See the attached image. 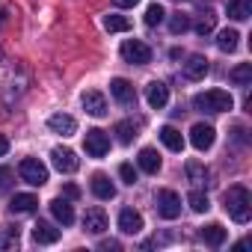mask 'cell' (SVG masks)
I'll use <instances>...</instances> for the list:
<instances>
[{"label":"cell","mask_w":252,"mask_h":252,"mask_svg":"<svg viewBox=\"0 0 252 252\" xmlns=\"http://www.w3.org/2000/svg\"><path fill=\"white\" fill-rule=\"evenodd\" d=\"M122 60L131 63V65H149L152 63V48L140 39H128L122 45Z\"/></svg>","instance_id":"obj_4"},{"label":"cell","mask_w":252,"mask_h":252,"mask_svg":"<svg viewBox=\"0 0 252 252\" xmlns=\"http://www.w3.org/2000/svg\"><path fill=\"white\" fill-rule=\"evenodd\" d=\"M187 205L196 211V214H202V211H208L211 205H208V196L202 193V190H190V196H187Z\"/></svg>","instance_id":"obj_29"},{"label":"cell","mask_w":252,"mask_h":252,"mask_svg":"<svg viewBox=\"0 0 252 252\" xmlns=\"http://www.w3.org/2000/svg\"><path fill=\"white\" fill-rule=\"evenodd\" d=\"M193 107L199 113H228L234 107V98L225 89H208V92H199L193 98Z\"/></svg>","instance_id":"obj_2"},{"label":"cell","mask_w":252,"mask_h":252,"mask_svg":"<svg viewBox=\"0 0 252 252\" xmlns=\"http://www.w3.org/2000/svg\"><path fill=\"white\" fill-rule=\"evenodd\" d=\"M80 104H83V110H86L89 116H95V119L107 116V98H104L98 89H89V92H83Z\"/></svg>","instance_id":"obj_9"},{"label":"cell","mask_w":252,"mask_h":252,"mask_svg":"<svg viewBox=\"0 0 252 252\" xmlns=\"http://www.w3.org/2000/svg\"><path fill=\"white\" fill-rule=\"evenodd\" d=\"M214 24H217V15H214V12H205V15L199 18V24H196V33H199V36H208V33L214 30Z\"/></svg>","instance_id":"obj_31"},{"label":"cell","mask_w":252,"mask_h":252,"mask_svg":"<svg viewBox=\"0 0 252 252\" xmlns=\"http://www.w3.org/2000/svg\"><path fill=\"white\" fill-rule=\"evenodd\" d=\"M225 237H228V231H225L220 222H211V225H205V228H202V240H205L208 246H222V243H225Z\"/></svg>","instance_id":"obj_20"},{"label":"cell","mask_w":252,"mask_h":252,"mask_svg":"<svg viewBox=\"0 0 252 252\" xmlns=\"http://www.w3.org/2000/svg\"><path fill=\"white\" fill-rule=\"evenodd\" d=\"M51 214H54L63 225H71V222H74V208H71V202H68V199H63V196L51 202Z\"/></svg>","instance_id":"obj_17"},{"label":"cell","mask_w":252,"mask_h":252,"mask_svg":"<svg viewBox=\"0 0 252 252\" xmlns=\"http://www.w3.org/2000/svg\"><path fill=\"white\" fill-rule=\"evenodd\" d=\"M160 140H163V146L169 152H181L184 149V137H181L178 128H172V125H163V128H160Z\"/></svg>","instance_id":"obj_19"},{"label":"cell","mask_w":252,"mask_h":252,"mask_svg":"<svg viewBox=\"0 0 252 252\" xmlns=\"http://www.w3.org/2000/svg\"><path fill=\"white\" fill-rule=\"evenodd\" d=\"M222 205H225V211H228V217L234 222H240V225L249 222V217H252V196H249V190L243 184L228 187L225 196H222Z\"/></svg>","instance_id":"obj_1"},{"label":"cell","mask_w":252,"mask_h":252,"mask_svg":"<svg viewBox=\"0 0 252 252\" xmlns=\"http://www.w3.org/2000/svg\"><path fill=\"white\" fill-rule=\"evenodd\" d=\"M119 228H122L125 234H137V231H143V217H140V211L125 208V211L119 214Z\"/></svg>","instance_id":"obj_13"},{"label":"cell","mask_w":252,"mask_h":252,"mask_svg":"<svg viewBox=\"0 0 252 252\" xmlns=\"http://www.w3.org/2000/svg\"><path fill=\"white\" fill-rule=\"evenodd\" d=\"M36 205H39V199H36L33 193H18V196H12V202H9V208H12L15 214H30V211H36Z\"/></svg>","instance_id":"obj_22"},{"label":"cell","mask_w":252,"mask_h":252,"mask_svg":"<svg viewBox=\"0 0 252 252\" xmlns=\"http://www.w3.org/2000/svg\"><path fill=\"white\" fill-rule=\"evenodd\" d=\"M104 27L110 33H128L131 30V18H125V15H107L104 18Z\"/></svg>","instance_id":"obj_27"},{"label":"cell","mask_w":252,"mask_h":252,"mask_svg":"<svg viewBox=\"0 0 252 252\" xmlns=\"http://www.w3.org/2000/svg\"><path fill=\"white\" fill-rule=\"evenodd\" d=\"M116 137H119V143H122V146H131V143L137 140V125H134L131 119L119 122V125H116Z\"/></svg>","instance_id":"obj_24"},{"label":"cell","mask_w":252,"mask_h":252,"mask_svg":"<svg viewBox=\"0 0 252 252\" xmlns=\"http://www.w3.org/2000/svg\"><path fill=\"white\" fill-rule=\"evenodd\" d=\"M228 77H231V83H237V86H249V83H252V63H240V65H234Z\"/></svg>","instance_id":"obj_26"},{"label":"cell","mask_w":252,"mask_h":252,"mask_svg":"<svg viewBox=\"0 0 252 252\" xmlns=\"http://www.w3.org/2000/svg\"><path fill=\"white\" fill-rule=\"evenodd\" d=\"M155 205H158V214L163 220H175L181 214V196L175 190H158L155 196Z\"/></svg>","instance_id":"obj_5"},{"label":"cell","mask_w":252,"mask_h":252,"mask_svg":"<svg viewBox=\"0 0 252 252\" xmlns=\"http://www.w3.org/2000/svg\"><path fill=\"white\" fill-rule=\"evenodd\" d=\"M51 160H54V166L60 169V172H74L77 166H80V160H77V155L71 152V149H63V146H57L54 152H51Z\"/></svg>","instance_id":"obj_10"},{"label":"cell","mask_w":252,"mask_h":252,"mask_svg":"<svg viewBox=\"0 0 252 252\" xmlns=\"http://www.w3.org/2000/svg\"><path fill=\"white\" fill-rule=\"evenodd\" d=\"M77 196H80V190L74 184H65V199H77Z\"/></svg>","instance_id":"obj_36"},{"label":"cell","mask_w":252,"mask_h":252,"mask_svg":"<svg viewBox=\"0 0 252 252\" xmlns=\"http://www.w3.org/2000/svg\"><path fill=\"white\" fill-rule=\"evenodd\" d=\"M252 15V0H228V18L246 21Z\"/></svg>","instance_id":"obj_23"},{"label":"cell","mask_w":252,"mask_h":252,"mask_svg":"<svg viewBox=\"0 0 252 252\" xmlns=\"http://www.w3.org/2000/svg\"><path fill=\"white\" fill-rule=\"evenodd\" d=\"M169 30H172L175 36H181V33H187V30H190V18H187V15H175V18L169 21Z\"/></svg>","instance_id":"obj_32"},{"label":"cell","mask_w":252,"mask_h":252,"mask_svg":"<svg viewBox=\"0 0 252 252\" xmlns=\"http://www.w3.org/2000/svg\"><path fill=\"white\" fill-rule=\"evenodd\" d=\"M83 228H86L89 234H101V231L107 228V214H104L101 208H89V211L83 214Z\"/></svg>","instance_id":"obj_15"},{"label":"cell","mask_w":252,"mask_h":252,"mask_svg":"<svg viewBox=\"0 0 252 252\" xmlns=\"http://www.w3.org/2000/svg\"><path fill=\"white\" fill-rule=\"evenodd\" d=\"M98 246H101L104 252H110V249H119V240H101Z\"/></svg>","instance_id":"obj_37"},{"label":"cell","mask_w":252,"mask_h":252,"mask_svg":"<svg viewBox=\"0 0 252 252\" xmlns=\"http://www.w3.org/2000/svg\"><path fill=\"white\" fill-rule=\"evenodd\" d=\"M187 178H190L193 184H205V181H208V169H205L199 160H190V163H187Z\"/></svg>","instance_id":"obj_28"},{"label":"cell","mask_w":252,"mask_h":252,"mask_svg":"<svg viewBox=\"0 0 252 252\" xmlns=\"http://www.w3.org/2000/svg\"><path fill=\"white\" fill-rule=\"evenodd\" d=\"M110 95H113L122 107H134V104H137V89H134L131 80H125V77L110 80Z\"/></svg>","instance_id":"obj_7"},{"label":"cell","mask_w":252,"mask_h":252,"mask_svg":"<svg viewBox=\"0 0 252 252\" xmlns=\"http://www.w3.org/2000/svg\"><path fill=\"white\" fill-rule=\"evenodd\" d=\"M146 101H149L155 110H163V107L169 104V86L160 83V80H152V83L146 86Z\"/></svg>","instance_id":"obj_11"},{"label":"cell","mask_w":252,"mask_h":252,"mask_svg":"<svg viewBox=\"0 0 252 252\" xmlns=\"http://www.w3.org/2000/svg\"><path fill=\"white\" fill-rule=\"evenodd\" d=\"M6 152H9V140H6V137H3V134H0V158H3V155H6Z\"/></svg>","instance_id":"obj_38"},{"label":"cell","mask_w":252,"mask_h":252,"mask_svg":"<svg viewBox=\"0 0 252 252\" xmlns=\"http://www.w3.org/2000/svg\"><path fill=\"white\" fill-rule=\"evenodd\" d=\"M3 15H6V12H3V9H0V24H3Z\"/></svg>","instance_id":"obj_39"},{"label":"cell","mask_w":252,"mask_h":252,"mask_svg":"<svg viewBox=\"0 0 252 252\" xmlns=\"http://www.w3.org/2000/svg\"><path fill=\"white\" fill-rule=\"evenodd\" d=\"M137 160H140V169H143V172L158 175V169H160V155H158L155 149H143Z\"/></svg>","instance_id":"obj_21"},{"label":"cell","mask_w":252,"mask_h":252,"mask_svg":"<svg viewBox=\"0 0 252 252\" xmlns=\"http://www.w3.org/2000/svg\"><path fill=\"white\" fill-rule=\"evenodd\" d=\"M92 193H95L98 199H113V196H116V184H113L104 172H95V175H92Z\"/></svg>","instance_id":"obj_16"},{"label":"cell","mask_w":252,"mask_h":252,"mask_svg":"<svg viewBox=\"0 0 252 252\" xmlns=\"http://www.w3.org/2000/svg\"><path fill=\"white\" fill-rule=\"evenodd\" d=\"M205 74H208V60H205L202 54H193V57L184 63V77H187V80H205Z\"/></svg>","instance_id":"obj_14"},{"label":"cell","mask_w":252,"mask_h":252,"mask_svg":"<svg viewBox=\"0 0 252 252\" xmlns=\"http://www.w3.org/2000/svg\"><path fill=\"white\" fill-rule=\"evenodd\" d=\"M113 3L119 6V9H131V6H137L140 0H113Z\"/></svg>","instance_id":"obj_35"},{"label":"cell","mask_w":252,"mask_h":252,"mask_svg":"<svg viewBox=\"0 0 252 252\" xmlns=\"http://www.w3.org/2000/svg\"><path fill=\"white\" fill-rule=\"evenodd\" d=\"M33 240H36V243H57V240H60V228H54L51 222L39 220V222L33 225Z\"/></svg>","instance_id":"obj_18"},{"label":"cell","mask_w":252,"mask_h":252,"mask_svg":"<svg viewBox=\"0 0 252 252\" xmlns=\"http://www.w3.org/2000/svg\"><path fill=\"white\" fill-rule=\"evenodd\" d=\"M83 149H86L89 158H104V155L110 152V137H107L104 131L92 128V131H86V137H83Z\"/></svg>","instance_id":"obj_6"},{"label":"cell","mask_w":252,"mask_h":252,"mask_svg":"<svg viewBox=\"0 0 252 252\" xmlns=\"http://www.w3.org/2000/svg\"><path fill=\"white\" fill-rule=\"evenodd\" d=\"M237 30H220V36H217V48L222 51V54H234L237 51Z\"/></svg>","instance_id":"obj_25"},{"label":"cell","mask_w":252,"mask_h":252,"mask_svg":"<svg viewBox=\"0 0 252 252\" xmlns=\"http://www.w3.org/2000/svg\"><path fill=\"white\" fill-rule=\"evenodd\" d=\"M163 15H166L163 6H160V3H152V6L146 9V24H149V27H158V24L163 21Z\"/></svg>","instance_id":"obj_30"},{"label":"cell","mask_w":252,"mask_h":252,"mask_svg":"<svg viewBox=\"0 0 252 252\" xmlns=\"http://www.w3.org/2000/svg\"><path fill=\"white\" fill-rule=\"evenodd\" d=\"M18 175H21V181L33 184V187H42L48 181V166L39 158H24L21 166H18Z\"/></svg>","instance_id":"obj_3"},{"label":"cell","mask_w":252,"mask_h":252,"mask_svg":"<svg viewBox=\"0 0 252 252\" xmlns=\"http://www.w3.org/2000/svg\"><path fill=\"white\" fill-rule=\"evenodd\" d=\"M119 175H122L125 184H134V181H137V169H134L131 163H122V166H119Z\"/></svg>","instance_id":"obj_33"},{"label":"cell","mask_w":252,"mask_h":252,"mask_svg":"<svg viewBox=\"0 0 252 252\" xmlns=\"http://www.w3.org/2000/svg\"><path fill=\"white\" fill-rule=\"evenodd\" d=\"M48 128H51L54 134H60V137H71V134H77V122H74V116L54 113V116L48 119Z\"/></svg>","instance_id":"obj_12"},{"label":"cell","mask_w":252,"mask_h":252,"mask_svg":"<svg viewBox=\"0 0 252 252\" xmlns=\"http://www.w3.org/2000/svg\"><path fill=\"white\" fill-rule=\"evenodd\" d=\"M214 140H217V131L211 128V125L199 122V125H193V128H190V143H193L196 152H208L214 146Z\"/></svg>","instance_id":"obj_8"},{"label":"cell","mask_w":252,"mask_h":252,"mask_svg":"<svg viewBox=\"0 0 252 252\" xmlns=\"http://www.w3.org/2000/svg\"><path fill=\"white\" fill-rule=\"evenodd\" d=\"M9 181H12V169L9 166H0V190H6Z\"/></svg>","instance_id":"obj_34"}]
</instances>
